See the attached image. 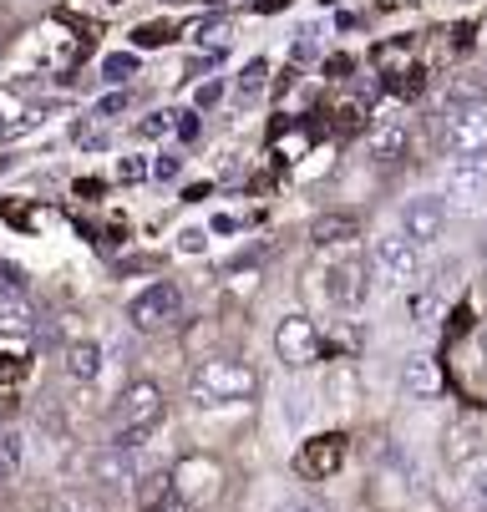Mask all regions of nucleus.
<instances>
[{
  "label": "nucleus",
  "mask_w": 487,
  "mask_h": 512,
  "mask_svg": "<svg viewBox=\"0 0 487 512\" xmlns=\"http://www.w3.org/2000/svg\"><path fill=\"white\" fill-rule=\"evenodd\" d=\"M188 396L198 406H239V401H254L259 396V371H254V365H244V360L214 355V360H203L198 371H193Z\"/></svg>",
  "instance_id": "f257e3e1"
},
{
  "label": "nucleus",
  "mask_w": 487,
  "mask_h": 512,
  "mask_svg": "<svg viewBox=\"0 0 487 512\" xmlns=\"http://www.w3.org/2000/svg\"><path fill=\"white\" fill-rule=\"evenodd\" d=\"M112 421H117V447H137L143 436L163 421V386L158 381H132L122 386L117 406H112Z\"/></svg>",
  "instance_id": "f03ea898"
},
{
  "label": "nucleus",
  "mask_w": 487,
  "mask_h": 512,
  "mask_svg": "<svg viewBox=\"0 0 487 512\" xmlns=\"http://www.w3.org/2000/svg\"><path fill=\"white\" fill-rule=\"evenodd\" d=\"M178 315H183V289H178L173 279H158V284H148L143 295H132V305H127V320H132V330H143V335H153V330H168Z\"/></svg>",
  "instance_id": "7ed1b4c3"
},
{
  "label": "nucleus",
  "mask_w": 487,
  "mask_h": 512,
  "mask_svg": "<svg viewBox=\"0 0 487 512\" xmlns=\"http://www.w3.org/2000/svg\"><path fill=\"white\" fill-rule=\"evenodd\" d=\"M442 198L457 213H482L487 208V158H457L442 178Z\"/></svg>",
  "instance_id": "20e7f679"
},
{
  "label": "nucleus",
  "mask_w": 487,
  "mask_h": 512,
  "mask_svg": "<svg viewBox=\"0 0 487 512\" xmlns=\"http://www.w3.org/2000/svg\"><path fill=\"white\" fill-rule=\"evenodd\" d=\"M447 198L442 193H416V198H406V208H401V234L422 249V244H437L442 234H447Z\"/></svg>",
  "instance_id": "39448f33"
},
{
  "label": "nucleus",
  "mask_w": 487,
  "mask_h": 512,
  "mask_svg": "<svg viewBox=\"0 0 487 512\" xmlns=\"http://www.w3.org/2000/svg\"><path fill=\"white\" fill-rule=\"evenodd\" d=\"M320 350H325V340H320V330H315L305 315H285L280 325H274V355H280L290 371H300V365H315Z\"/></svg>",
  "instance_id": "423d86ee"
},
{
  "label": "nucleus",
  "mask_w": 487,
  "mask_h": 512,
  "mask_svg": "<svg viewBox=\"0 0 487 512\" xmlns=\"http://www.w3.org/2000/svg\"><path fill=\"white\" fill-rule=\"evenodd\" d=\"M371 269L386 279V284H411L422 274V249H416L406 234H386L371 244Z\"/></svg>",
  "instance_id": "0eeeda50"
},
{
  "label": "nucleus",
  "mask_w": 487,
  "mask_h": 512,
  "mask_svg": "<svg viewBox=\"0 0 487 512\" xmlns=\"http://www.w3.org/2000/svg\"><path fill=\"white\" fill-rule=\"evenodd\" d=\"M340 467H345V436L340 431H320L295 452V472L305 482H330Z\"/></svg>",
  "instance_id": "6e6552de"
},
{
  "label": "nucleus",
  "mask_w": 487,
  "mask_h": 512,
  "mask_svg": "<svg viewBox=\"0 0 487 512\" xmlns=\"http://www.w3.org/2000/svg\"><path fill=\"white\" fill-rule=\"evenodd\" d=\"M325 295H330L335 310H356V305L371 295V264H361V259H335V264L325 269Z\"/></svg>",
  "instance_id": "1a4fd4ad"
},
{
  "label": "nucleus",
  "mask_w": 487,
  "mask_h": 512,
  "mask_svg": "<svg viewBox=\"0 0 487 512\" xmlns=\"http://www.w3.org/2000/svg\"><path fill=\"white\" fill-rule=\"evenodd\" d=\"M447 148L457 158H487V102L457 107L447 122Z\"/></svg>",
  "instance_id": "9d476101"
},
{
  "label": "nucleus",
  "mask_w": 487,
  "mask_h": 512,
  "mask_svg": "<svg viewBox=\"0 0 487 512\" xmlns=\"http://www.w3.org/2000/svg\"><path fill=\"white\" fill-rule=\"evenodd\" d=\"M87 477L97 482V487H132L137 482V467H132V452L127 447H97L92 452V462H87Z\"/></svg>",
  "instance_id": "9b49d317"
},
{
  "label": "nucleus",
  "mask_w": 487,
  "mask_h": 512,
  "mask_svg": "<svg viewBox=\"0 0 487 512\" xmlns=\"http://www.w3.org/2000/svg\"><path fill=\"white\" fill-rule=\"evenodd\" d=\"M137 507H143V512H188L173 472H148L143 482H137Z\"/></svg>",
  "instance_id": "f8f14e48"
},
{
  "label": "nucleus",
  "mask_w": 487,
  "mask_h": 512,
  "mask_svg": "<svg viewBox=\"0 0 487 512\" xmlns=\"http://www.w3.org/2000/svg\"><path fill=\"white\" fill-rule=\"evenodd\" d=\"M173 482H178L183 502H203V497H214V487H219V467L208 462V457H183L178 472H173Z\"/></svg>",
  "instance_id": "ddd939ff"
},
{
  "label": "nucleus",
  "mask_w": 487,
  "mask_h": 512,
  "mask_svg": "<svg viewBox=\"0 0 487 512\" xmlns=\"http://www.w3.org/2000/svg\"><path fill=\"white\" fill-rule=\"evenodd\" d=\"M351 239H361V218L345 213V208L320 213L315 224H310V244H315V249H340V244H351Z\"/></svg>",
  "instance_id": "4468645a"
},
{
  "label": "nucleus",
  "mask_w": 487,
  "mask_h": 512,
  "mask_svg": "<svg viewBox=\"0 0 487 512\" xmlns=\"http://www.w3.org/2000/svg\"><path fill=\"white\" fill-rule=\"evenodd\" d=\"M36 330V305L26 300V289L0 284V335H31Z\"/></svg>",
  "instance_id": "2eb2a0df"
},
{
  "label": "nucleus",
  "mask_w": 487,
  "mask_h": 512,
  "mask_svg": "<svg viewBox=\"0 0 487 512\" xmlns=\"http://www.w3.org/2000/svg\"><path fill=\"white\" fill-rule=\"evenodd\" d=\"M371 148H376V158H381V163H401V158H406V148H411L406 122L381 112V117H376V132H371Z\"/></svg>",
  "instance_id": "dca6fc26"
},
{
  "label": "nucleus",
  "mask_w": 487,
  "mask_h": 512,
  "mask_svg": "<svg viewBox=\"0 0 487 512\" xmlns=\"http://www.w3.org/2000/svg\"><path fill=\"white\" fill-rule=\"evenodd\" d=\"M401 386H406V396H437L442 391V365L432 360V355H411L406 365H401Z\"/></svg>",
  "instance_id": "f3484780"
},
{
  "label": "nucleus",
  "mask_w": 487,
  "mask_h": 512,
  "mask_svg": "<svg viewBox=\"0 0 487 512\" xmlns=\"http://www.w3.org/2000/svg\"><path fill=\"white\" fill-rule=\"evenodd\" d=\"M61 365H66V376H72V381H97L102 376V345L97 340H72V345H66V355H61Z\"/></svg>",
  "instance_id": "a211bd4d"
},
{
  "label": "nucleus",
  "mask_w": 487,
  "mask_h": 512,
  "mask_svg": "<svg viewBox=\"0 0 487 512\" xmlns=\"http://www.w3.org/2000/svg\"><path fill=\"white\" fill-rule=\"evenodd\" d=\"M462 492L472 502V512H487V457H472L462 472Z\"/></svg>",
  "instance_id": "6ab92c4d"
},
{
  "label": "nucleus",
  "mask_w": 487,
  "mask_h": 512,
  "mask_svg": "<svg viewBox=\"0 0 487 512\" xmlns=\"http://www.w3.org/2000/svg\"><path fill=\"white\" fill-rule=\"evenodd\" d=\"M21 457H26V447H21V431H0V482H16Z\"/></svg>",
  "instance_id": "aec40b11"
},
{
  "label": "nucleus",
  "mask_w": 487,
  "mask_h": 512,
  "mask_svg": "<svg viewBox=\"0 0 487 512\" xmlns=\"http://www.w3.org/2000/svg\"><path fill=\"white\" fill-rule=\"evenodd\" d=\"M127 77H137V56H127V51H112V56H102V82L122 87Z\"/></svg>",
  "instance_id": "412c9836"
},
{
  "label": "nucleus",
  "mask_w": 487,
  "mask_h": 512,
  "mask_svg": "<svg viewBox=\"0 0 487 512\" xmlns=\"http://www.w3.org/2000/svg\"><path fill=\"white\" fill-rule=\"evenodd\" d=\"M229 41H234V21H229V16H214V21L198 26V46H208V51H219V46H229Z\"/></svg>",
  "instance_id": "4be33fe9"
},
{
  "label": "nucleus",
  "mask_w": 487,
  "mask_h": 512,
  "mask_svg": "<svg viewBox=\"0 0 487 512\" xmlns=\"http://www.w3.org/2000/svg\"><path fill=\"white\" fill-rule=\"evenodd\" d=\"M264 87H269V61L254 56V61L239 71V97H254V92H264Z\"/></svg>",
  "instance_id": "5701e85b"
},
{
  "label": "nucleus",
  "mask_w": 487,
  "mask_h": 512,
  "mask_svg": "<svg viewBox=\"0 0 487 512\" xmlns=\"http://www.w3.org/2000/svg\"><path fill=\"white\" fill-rule=\"evenodd\" d=\"M41 512H107L97 497H82V492H61V497H51Z\"/></svg>",
  "instance_id": "b1692460"
},
{
  "label": "nucleus",
  "mask_w": 487,
  "mask_h": 512,
  "mask_svg": "<svg viewBox=\"0 0 487 512\" xmlns=\"http://www.w3.org/2000/svg\"><path fill=\"white\" fill-rule=\"evenodd\" d=\"M168 132H178V112H148L143 122H137V137H168Z\"/></svg>",
  "instance_id": "393cba45"
},
{
  "label": "nucleus",
  "mask_w": 487,
  "mask_h": 512,
  "mask_svg": "<svg viewBox=\"0 0 487 512\" xmlns=\"http://www.w3.org/2000/svg\"><path fill=\"white\" fill-rule=\"evenodd\" d=\"M173 36H178V26H168V21H148V26H137V31H132L137 46H168Z\"/></svg>",
  "instance_id": "a878e982"
},
{
  "label": "nucleus",
  "mask_w": 487,
  "mask_h": 512,
  "mask_svg": "<svg viewBox=\"0 0 487 512\" xmlns=\"http://www.w3.org/2000/svg\"><path fill=\"white\" fill-rule=\"evenodd\" d=\"M361 122H366V102H356V97H345V102L335 107V127H340V132H356Z\"/></svg>",
  "instance_id": "bb28decb"
},
{
  "label": "nucleus",
  "mask_w": 487,
  "mask_h": 512,
  "mask_svg": "<svg viewBox=\"0 0 487 512\" xmlns=\"http://www.w3.org/2000/svg\"><path fill=\"white\" fill-rule=\"evenodd\" d=\"M437 310H442L437 289H427V295H416V300H411V315H416V325H437Z\"/></svg>",
  "instance_id": "cd10ccee"
},
{
  "label": "nucleus",
  "mask_w": 487,
  "mask_h": 512,
  "mask_svg": "<svg viewBox=\"0 0 487 512\" xmlns=\"http://www.w3.org/2000/svg\"><path fill=\"white\" fill-rule=\"evenodd\" d=\"M77 142H82V148H107V127H97V117L77 122Z\"/></svg>",
  "instance_id": "c85d7f7f"
},
{
  "label": "nucleus",
  "mask_w": 487,
  "mask_h": 512,
  "mask_svg": "<svg viewBox=\"0 0 487 512\" xmlns=\"http://www.w3.org/2000/svg\"><path fill=\"white\" fill-rule=\"evenodd\" d=\"M117 112H127V92H112V97H102L92 117H97V122H107V117H117Z\"/></svg>",
  "instance_id": "c756f323"
},
{
  "label": "nucleus",
  "mask_w": 487,
  "mask_h": 512,
  "mask_svg": "<svg viewBox=\"0 0 487 512\" xmlns=\"http://www.w3.org/2000/svg\"><path fill=\"white\" fill-rule=\"evenodd\" d=\"M148 173H153V168H148L143 158H122V163H117V178H122V183H137V178H148Z\"/></svg>",
  "instance_id": "7c9ffc66"
},
{
  "label": "nucleus",
  "mask_w": 487,
  "mask_h": 512,
  "mask_svg": "<svg viewBox=\"0 0 487 512\" xmlns=\"http://www.w3.org/2000/svg\"><path fill=\"white\" fill-rule=\"evenodd\" d=\"M21 376H26V360L0 355V386H11V381H21Z\"/></svg>",
  "instance_id": "2f4dec72"
},
{
  "label": "nucleus",
  "mask_w": 487,
  "mask_h": 512,
  "mask_svg": "<svg viewBox=\"0 0 487 512\" xmlns=\"http://www.w3.org/2000/svg\"><path fill=\"white\" fill-rule=\"evenodd\" d=\"M351 71H356V61H351V56H330V61H325V77H335V82H345Z\"/></svg>",
  "instance_id": "473e14b6"
},
{
  "label": "nucleus",
  "mask_w": 487,
  "mask_h": 512,
  "mask_svg": "<svg viewBox=\"0 0 487 512\" xmlns=\"http://www.w3.org/2000/svg\"><path fill=\"white\" fill-rule=\"evenodd\" d=\"M178 137H183V142L198 137V112H178Z\"/></svg>",
  "instance_id": "72a5a7b5"
},
{
  "label": "nucleus",
  "mask_w": 487,
  "mask_h": 512,
  "mask_svg": "<svg viewBox=\"0 0 487 512\" xmlns=\"http://www.w3.org/2000/svg\"><path fill=\"white\" fill-rule=\"evenodd\" d=\"M224 97V82H208V87H198V107H214Z\"/></svg>",
  "instance_id": "f704fd0d"
},
{
  "label": "nucleus",
  "mask_w": 487,
  "mask_h": 512,
  "mask_svg": "<svg viewBox=\"0 0 487 512\" xmlns=\"http://www.w3.org/2000/svg\"><path fill=\"white\" fill-rule=\"evenodd\" d=\"M178 239H183V249H188V254H198V249L208 244V234H203V229H183Z\"/></svg>",
  "instance_id": "c9c22d12"
},
{
  "label": "nucleus",
  "mask_w": 487,
  "mask_h": 512,
  "mask_svg": "<svg viewBox=\"0 0 487 512\" xmlns=\"http://www.w3.org/2000/svg\"><path fill=\"white\" fill-rule=\"evenodd\" d=\"M178 168H183L178 158H158V163H153V178H178Z\"/></svg>",
  "instance_id": "e433bc0d"
},
{
  "label": "nucleus",
  "mask_w": 487,
  "mask_h": 512,
  "mask_svg": "<svg viewBox=\"0 0 487 512\" xmlns=\"http://www.w3.org/2000/svg\"><path fill=\"white\" fill-rule=\"evenodd\" d=\"M274 512H320V507H315V502H305V497H290V502H280Z\"/></svg>",
  "instance_id": "4c0bfd02"
},
{
  "label": "nucleus",
  "mask_w": 487,
  "mask_h": 512,
  "mask_svg": "<svg viewBox=\"0 0 487 512\" xmlns=\"http://www.w3.org/2000/svg\"><path fill=\"white\" fill-rule=\"evenodd\" d=\"M305 56H315V41H310V31H300V41H295V61H305Z\"/></svg>",
  "instance_id": "58836bf2"
},
{
  "label": "nucleus",
  "mask_w": 487,
  "mask_h": 512,
  "mask_svg": "<svg viewBox=\"0 0 487 512\" xmlns=\"http://www.w3.org/2000/svg\"><path fill=\"white\" fill-rule=\"evenodd\" d=\"M183 198H188V203H203V198H208V183H193V188H188Z\"/></svg>",
  "instance_id": "ea45409f"
},
{
  "label": "nucleus",
  "mask_w": 487,
  "mask_h": 512,
  "mask_svg": "<svg viewBox=\"0 0 487 512\" xmlns=\"http://www.w3.org/2000/svg\"><path fill=\"white\" fill-rule=\"evenodd\" d=\"M482 360H487V330H482Z\"/></svg>",
  "instance_id": "a19ab883"
},
{
  "label": "nucleus",
  "mask_w": 487,
  "mask_h": 512,
  "mask_svg": "<svg viewBox=\"0 0 487 512\" xmlns=\"http://www.w3.org/2000/svg\"><path fill=\"white\" fill-rule=\"evenodd\" d=\"M208 6H224V0H208Z\"/></svg>",
  "instance_id": "79ce46f5"
}]
</instances>
